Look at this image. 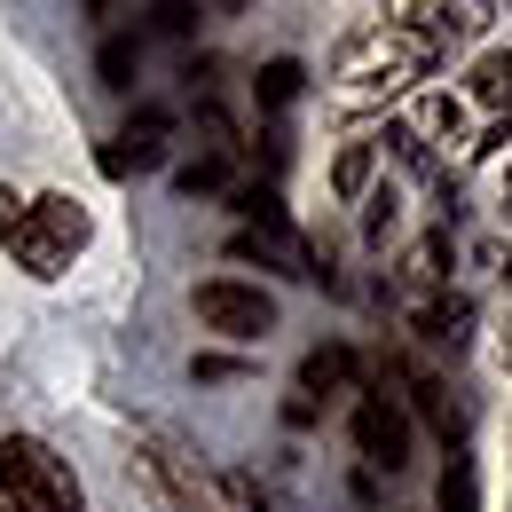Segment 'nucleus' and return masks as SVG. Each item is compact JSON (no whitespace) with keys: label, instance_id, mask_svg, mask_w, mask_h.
<instances>
[{"label":"nucleus","instance_id":"f257e3e1","mask_svg":"<svg viewBox=\"0 0 512 512\" xmlns=\"http://www.w3.org/2000/svg\"><path fill=\"white\" fill-rule=\"evenodd\" d=\"M442 56H449V40L402 8V16H386V24H371L363 40L339 48V87H347V95H394V87L426 79Z\"/></svg>","mask_w":512,"mask_h":512},{"label":"nucleus","instance_id":"f03ea898","mask_svg":"<svg viewBox=\"0 0 512 512\" xmlns=\"http://www.w3.org/2000/svg\"><path fill=\"white\" fill-rule=\"evenodd\" d=\"M0 512H87V497L48 442L0 434Z\"/></svg>","mask_w":512,"mask_h":512},{"label":"nucleus","instance_id":"7ed1b4c3","mask_svg":"<svg viewBox=\"0 0 512 512\" xmlns=\"http://www.w3.org/2000/svg\"><path fill=\"white\" fill-rule=\"evenodd\" d=\"M79 245H87V205L79 197H32L24 221L8 229V253L24 260L32 276H64L79 260Z\"/></svg>","mask_w":512,"mask_h":512},{"label":"nucleus","instance_id":"20e7f679","mask_svg":"<svg viewBox=\"0 0 512 512\" xmlns=\"http://www.w3.org/2000/svg\"><path fill=\"white\" fill-rule=\"evenodd\" d=\"M134 481L150 489V505L158 512H221V497H213V481L197 473V457H182L174 442H134Z\"/></svg>","mask_w":512,"mask_h":512},{"label":"nucleus","instance_id":"39448f33","mask_svg":"<svg viewBox=\"0 0 512 512\" xmlns=\"http://www.w3.org/2000/svg\"><path fill=\"white\" fill-rule=\"evenodd\" d=\"M197 323L221 331V339H268L276 331V300L260 284H237V276H205L197 284Z\"/></svg>","mask_w":512,"mask_h":512},{"label":"nucleus","instance_id":"423d86ee","mask_svg":"<svg viewBox=\"0 0 512 512\" xmlns=\"http://www.w3.org/2000/svg\"><path fill=\"white\" fill-rule=\"evenodd\" d=\"M355 449H363L379 473H402V465H410V410H402L386 386H371V394L355 402Z\"/></svg>","mask_w":512,"mask_h":512},{"label":"nucleus","instance_id":"0eeeda50","mask_svg":"<svg viewBox=\"0 0 512 512\" xmlns=\"http://www.w3.org/2000/svg\"><path fill=\"white\" fill-rule=\"evenodd\" d=\"M166 134H174V111H158V103H142L119 134V150H103V174H142V166H158L166 158Z\"/></svg>","mask_w":512,"mask_h":512},{"label":"nucleus","instance_id":"6e6552de","mask_svg":"<svg viewBox=\"0 0 512 512\" xmlns=\"http://www.w3.org/2000/svg\"><path fill=\"white\" fill-rule=\"evenodd\" d=\"M237 260H260V268H276V276H316V253L292 237V229H237Z\"/></svg>","mask_w":512,"mask_h":512},{"label":"nucleus","instance_id":"1a4fd4ad","mask_svg":"<svg viewBox=\"0 0 512 512\" xmlns=\"http://www.w3.org/2000/svg\"><path fill=\"white\" fill-rule=\"evenodd\" d=\"M410 323H418L434 347H449V355H457V347H465V323H473V300H457V292H434V300H418V308H410Z\"/></svg>","mask_w":512,"mask_h":512},{"label":"nucleus","instance_id":"9d476101","mask_svg":"<svg viewBox=\"0 0 512 512\" xmlns=\"http://www.w3.org/2000/svg\"><path fill=\"white\" fill-rule=\"evenodd\" d=\"M355 371H363V363H355V347H316V355L300 363V386H308V394H347Z\"/></svg>","mask_w":512,"mask_h":512},{"label":"nucleus","instance_id":"9b49d317","mask_svg":"<svg viewBox=\"0 0 512 512\" xmlns=\"http://www.w3.org/2000/svg\"><path fill=\"white\" fill-rule=\"evenodd\" d=\"M371 174H379V142H347L339 166H331V190L347 197V205H363V197H371Z\"/></svg>","mask_w":512,"mask_h":512},{"label":"nucleus","instance_id":"f8f14e48","mask_svg":"<svg viewBox=\"0 0 512 512\" xmlns=\"http://www.w3.org/2000/svg\"><path fill=\"white\" fill-rule=\"evenodd\" d=\"M197 158H229V166H245V134H237V119L221 111V103H197Z\"/></svg>","mask_w":512,"mask_h":512},{"label":"nucleus","instance_id":"ddd939ff","mask_svg":"<svg viewBox=\"0 0 512 512\" xmlns=\"http://www.w3.org/2000/svg\"><path fill=\"white\" fill-rule=\"evenodd\" d=\"M442 512H481V473H473L465 442L449 449V465H442Z\"/></svg>","mask_w":512,"mask_h":512},{"label":"nucleus","instance_id":"4468645a","mask_svg":"<svg viewBox=\"0 0 512 512\" xmlns=\"http://www.w3.org/2000/svg\"><path fill=\"white\" fill-rule=\"evenodd\" d=\"M473 95H481L489 111H512V56L505 48H489V56L473 64Z\"/></svg>","mask_w":512,"mask_h":512},{"label":"nucleus","instance_id":"2eb2a0df","mask_svg":"<svg viewBox=\"0 0 512 512\" xmlns=\"http://www.w3.org/2000/svg\"><path fill=\"white\" fill-rule=\"evenodd\" d=\"M229 182H237V166H229V158H190V166L174 174V190H182V197H221Z\"/></svg>","mask_w":512,"mask_h":512},{"label":"nucleus","instance_id":"dca6fc26","mask_svg":"<svg viewBox=\"0 0 512 512\" xmlns=\"http://www.w3.org/2000/svg\"><path fill=\"white\" fill-rule=\"evenodd\" d=\"M394 229H402V197H394V190H371V197H363V245H386Z\"/></svg>","mask_w":512,"mask_h":512},{"label":"nucleus","instance_id":"f3484780","mask_svg":"<svg viewBox=\"0 0 512 512\" xmlns=\"http://www.w3.org/2000/svg\"><path fill=\"white\" fill-rule=\"evenodd\" d=\"M134 64H142V48H134L127 32H119V40H103V56H95V71H103V87H119V95L134 87Z\"/></svg>","mask_w":512,"mask_h":512},{"label":"nucleus","instance_id":"a211bd4d","mask_svg":"<svg viewBox=\"0 0 512 512\" xmlns=\"http://www.w3.org/2000/svg\"><path fill=\"white\" fill-rule=\"evenodd\" d=\"M418 134L465 142V103H457V95H426V111H418Z\"/></svg>","mask_w":512,"mask_h":512},{"label":"nucleus","instance_id":"6ab92c4d","mask_svg":"<svg viewBox=\"0 0 512 512\" xmlns=\"http://www.w3.org/2000/svg\"><path fill=\"white\" fill-rule=\"evenodd\" d=\"M237 213H245V229H292L276 190H237Z\"/></svg>","mask_w":512,"mask_h":512},{"label":"nucleus","instance_id":"aec40b11","mask_svg":"<svg viewBox=\"0 0 512 512\" xmlns=\"http://www.w3.org/2000/svg\"><path fill=\"white\" fill-rule=\"evenodd\" d=\"M221 497H229L237 512H284V505H276V497L253 481V473H221Z\"/></svg>","mask_w":512,"mask_h":512},{"label":"nucleus","instance_id":"412c9836","mask_svg":"<svg viewBox=\"0 0 512 512\" xmlns=\"http://www.w3.org/2000/svg\"><path fill=\"white\" fill-rule=\"evenodd\" d=\"M292 95H300V64H292V56H276V64L260 71V103L276 111V103H292Z\"/></svg>","mask_w":512,"mask_h":512},{"label":"nucleus","instance_id":"4be33fe9","mask_svg":"<svg viewBox=\"0 0 512 512\" xmlns=\"http://www.w3.org/2000/svg\"><path fill=\"white\" fill-rule=\"evenodd\" d=\"M442 260H449V237H426V245L410 253V284H442V276H449Z\"/></svg>","mask_w":512,"mask_h":512},{"label":"nucleus","instance_id":"5701e85b","mask_svg":"<svg viewBox=\"0 0 512 512\" xmlns=\"http://www.w3.org/2000/svg\"><path fill=\"white\" fill-rule=\"evenodd\" d=\"M473 150H481V158H505V150H512V119H497V127L481 134V142H473Z\"/></svg>","mask_w":512,"mask_h":512},{"label":"nucleus","instance_id":"b1692460","mask_svg":"<svg viewBox=\"0 0 512 512\" xmlns=\"http://www.w3.org/2000/svg\"><path fill=\"white\" fill-rule=\"evenodd\" d=\"M24 205H32V197H16V190H0V237H8V229H16V221H24Z\"/></svg>","mask_w":512,"mask_h":512},{"label":"nucleus","instance_id":"393cba45","mask_svg":"<svg viewBox=\"0 0 512 512\" xmlns=\"http://www.w3.org/2000/svg\"><path fill=\"white\" fill-rule=\"evenodd\" d=\"M497 355H505V371H512V323H505V347H497Z\"/></svg>","mask_w":512,"mask_h":512},{"label":"nucleus","instance_id":"a878e982","mask_svg":"<svg viewBox=\"0 0 512 512\" xmlns=\"http://www.w3.org/2000/svg\"><path fill=\"white\" fill-rule=\"evenodd\" d=\"M505 221H512V174H505Z\"/></svg>","mask_w":512,"mask_h":512}]
</instances>
